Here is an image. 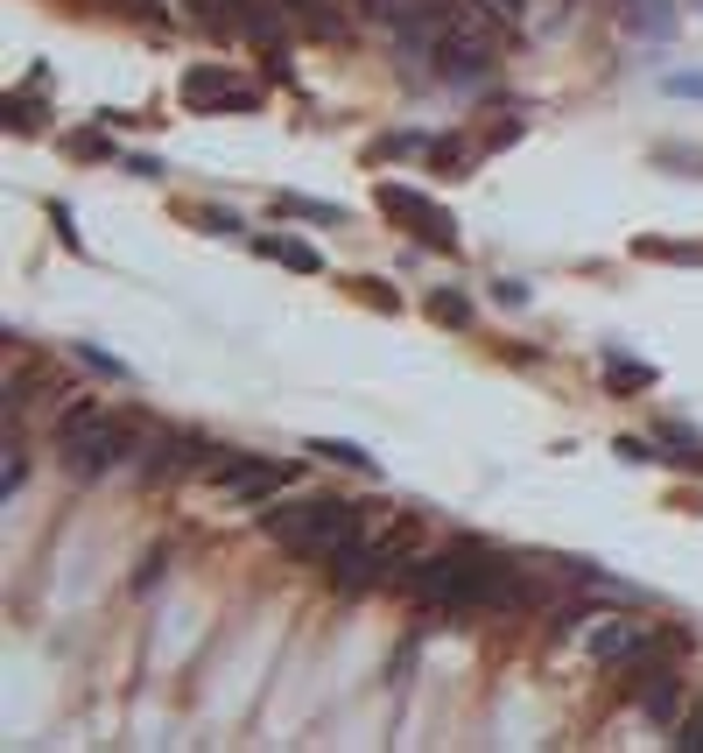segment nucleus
Returning a JSON list of instances; mask_svg holds the SVG:
<instances>
[{"instance_id":"obj_1","label":"nucleus","mask_w":703,"mask_h":753,"mask_svg":"<svg viewBox=\"0 0 703 753\" xmlns=\"http://www.w3.org/2000/svg\"><path fill=\"white\" fill-rule=\"evenodd\" d=\"M401 592H415L437 613H506V605H535V585L520 578L506 556H492L486 542H451L437 556H409L401 564Z\"/></svg>"},{"instance_id":"obj_2","label":"nucleus","mask_w":703,"mask_h":753,"mask_svg":"<svg viewBox=\"0 0 703 753\" xmlns=\"http://www.w3.org/2000/svg\"><path fill=\"white\" fill-rule=\"evenodd\" d=\"M261 528L281 542V550L296 556H317V564H331L338 550H352L359 536H366V514L352 507V500H289V507H267Z\"/></svg>"},{"instance_id":"obj_3","label":"nucleus","mask_w":703,"mask_h":753,"mask_svg":"<svg viewBox=\"0 0 703 753\" xmlns=\"http://www.w3.org/2000/svg\"><path fill=\"white\" fill-rule=\"evenodd\" d=\"M57 457H64V472H78V479H99V472L134 457V423L99 409V402H71L64 416H57Z\"/></svg>"},{"instance_id":"obj_4","label":"nucleus","mask_w":703,"mask_h":753,"mask_svg":"<svg viewBox=\"0 0 703 753\" xmlns=\"http://www.w3.org/2000/svg\"><path fill=\"white\" fill-rule=\"evenodd\" d=\"M204 479L239 507H261L296 479V457H247V451H218V465H204Z\"/></svg>"},{"instance_id":"obj_5","label":"nucleus","mask_w":703,"mask_h":753,"mask_svg":"<svg viewBox=\"0 0 703 753\" xmlns=\"http://www.w3.org/2000/svg\"><path fill=\"white\" fill-rule=\"evenodd\" d=\"M429 64H437V78H443V85H478V78L492 71V36L472 22L465 8H457V14H451V28L429 42Z\"/></svg>"},{"instance_id":"obj_6","label":"nucleus","mask_w":703,"mask_h":753,"mask_svg":"<svg viewBox=\"0 0 703 753\" xmlns=\"http://www.w3.org/2000/svg\"><path fill=\"white\" fill-rule=\"evenodd\" d=\"M359 8H366L394 42H409V50H429V42L451 28L457 0H359Z\"/></svg>"},{"instance_id":"obj_7","label":"nucleus","mask_w":703,"mask_h":753,"mask_svg":"<svg viewBox=\"0 0 703 753\" xmlns=\"http://www.w3.org/2000/svg\"><path fill=\"white\" fill-rule=\"evenodd\" d=\"M668 655V633L662 627H640V619H605V627L591 633V662H605V669H648V662Z\"/></svg>"},{"instance_id":"obj_8","label":"nucleus","mask_w":703,"mask_h":753,"mask_svg":"<svg viewBox=\"0 0 703 753\" xmlns=\"http://www.w3.org/2000/svg\"><path fill=\"white\" fill-rule=\"evenodd\" d=\"M380 212L401 218L423 247H457V218L443 212V204H429L423 190H409V184H380Z\"/></svg>"},{"instance_id":"obj_9","label":"nucleus","mask_w":703,"mask_h":753,"mask_svg":"<svg viewBox=\"0 0 703 753\" xmlns=\"http://www.w3.org/2000/svg\"><path fill=\"white\" fill-rule=\"evenodd\" d=\"M184 106L190 113H226V106L253 113V106H261V92L239 85L233 71H218V64H198V71H184Z\"/></svg>"},{"instance_id":"obj_10","label":"nucleus","mask_w":703,"mask_h":753,"mask_svg":"<svg viewBox=\"0 0 703 753\" xmlns=\"http://www.w3.org/2000/svg\"><path fill=\"white\" fill-rule=\"evenodd\" d=\"M212 28H233V36H253V42H275L289 28V14L275 0H198Z\"/></svg>"},{"instance_id":"obj_11","label":"nucleus","mask_w":703,"mask_h":753,"mask_svg":"<svg viewBox=\"0 0 703 753\" xmlns=\"http://www.w3.org/2000/svg\"><path fill=\"white\" fill-rule=\"evenodd\" d=\"M676 704H682V683H676V669L648 662V669H640V712H648L654 726H676Z\"/></svg>"},{"instance_id":"obj_12","label":"nucleus","mask_w":703,"mask_h":753,"mask_svg":"<svg viewBox=\"0 0 703 753\" xmlns=\"http://www.w3.org/2000/svg\"><path fill=\"white\" fill-rule=\"evenodd\" d=\"M281 8H289V22L303 36H338L346 28V0H281Z\"/></svg>"},{"instance_id":"obj_13","label":"nucleus","mask_w":703,"mask_h":753,"mask_svg":"<svg viewBox=\"0 0 703 753\" xmlns=\"http://www.w3.org/2000/svg\"><path fill=\"white\" fill-rule=\"evenodd\" d=\"M261 254L281 261V268H296V275H317L324 268V254H317V247H303V240H261Z\"/></svg>"},{"instance_id":"obj_14","label":"nucleus","mask_w":703,"mask_h":753,"mask_svg":"<svg viewBox=\"0 0 703 753\" xmlns=\"http://www.w3.org/2000/svg\"><path fill=\"white\" fill-rule=\"evenodd\" d=\"M310 457H331V465H352V472H373V457L346 444V437H310Z\"/></svg>"},{"instance_id":"obj_15","label":"nucleus","mask_w":703,"mask_h":753,"mask_svg":"<svg viewBox=\"0 0 703 753\" xmlns=\"http://www.w3.org/2000/svg\"><path fill=\"white\" fill-rule=\"evenodd\" d=\"M275 212H289V218H317V226H338V218H346L338 204H317V198H289V190L275 198Z\"/></svg>"},{"instance_id":"obj_16","label":"nucleus","mask_w":703,"mask_h":753,"mask_svg":"<svg viewBox=\"0 0 703 753\" xmlns=\"http://www.w3.org/2000/svg\"><path fill=\"white\" fill-rule=\"evenodd\" d=\"M633 28H640V36H668V28H676V14H668L662 0H640V8H633Z\"/></svg>"},{"instance_id":"obj_17","label":"nucleus","mask_w":703,"mask_h":753,"mask_svg":"<svg viewBox=\"0 0 703 753\" xmlns=\"http://www.w3.org/2000/svg\"><path fill=\"white\" fill-rule=\"evenodd\" d=\"M429 317L437 324H472V303L457 297V289H443V297H429Z\"/></svg>"},{"instance_id":"obj_18","label":"nucleus","mask_w":703,"mask_h":753,"mask_svg":"<svg viewBox=\"0 0 703 753\" xmlns=\"http://www.w3.org/2000/svg\"><path fill=\"white\" fill-rule=\"evenodd\" d=\"M605 380H612V388H654V366H619V360H612Z\"/></svg>"},{"instance_id":"obj_19","label":"nucleus","mask_w":703,"mask_h":753,"mask_svg":"<svg viewBox=\"0 0 703 753\" xmlns=\"http://www.w3.org/2000/svg\"><path fill=\"white\" fill-rule=\"evenodd\" d=\"M662 92H676V99H703V71H668Z\"/></svg>"},{"instance_id":"obj_20","label":"nucleus","mask_w":703,"mask_h":753,"mask_svg":"<svg viewBox=\"0 0 703 753\" xmlns=\"http://www.w3.org/2000/svg\"><path fill=\"white\" fill-rule=\"evenodd\" d=\"M676 746H682V753H703V704H696V712L676 726Z\"/></svg>"},{"instance_id":"obj_21","label":"nucleus","mask_w":703,"mask_h":753,"mask_svg":"<svg viewBox=\"0 0 703 753\" xmlns=\"http://www.w3.org/2000/svg\"><path fill=\"white\" fill-rule=\"evenodd\" d=\"M78 360L92 366V374H106V380H127V366H120V360H106V352H99V346H78Z\"/></svg>"},{"instance_id":"obj_22","label":"nucleus","mask_w":703,"mask_h":753,"mask_svg":"<svg viewBox=\"0 0 703 753\" xmlns=\"http://www.w3.org/2000/svg\"><path fill=\"white\" fill-rule=\"evenodd\" d=\"M619 457H626V465H662V457L640 444V437H619Z\"/></svg>"},{"instance_id":"obj_23","label":"nucleus","mask_w":703,"mask_h":753,"mask_svg":"<svg viewBox=\"0 0 703 753\" xmlns=\"http://www.w3.org/2000/svg\"><path fill=\"white\" fill-rule=\"evenodd\" d=\"M486 8H492V14H506V22H514V14L528 8V0H486Z\"/></svg>"},{"instance_id":"obj_24","label":"nucleus","mask_w":703,"mask_h":753,"mask_svg":"<svg viewBox=\"0 0 703 753\" xmlns=\"http://www.w3.org/2000/svg\"><path fill=\"white\" fill-rule=\"evenodd\" d=\"M134 8H162V0H134Z\"/></svg>"}]
</instances>
